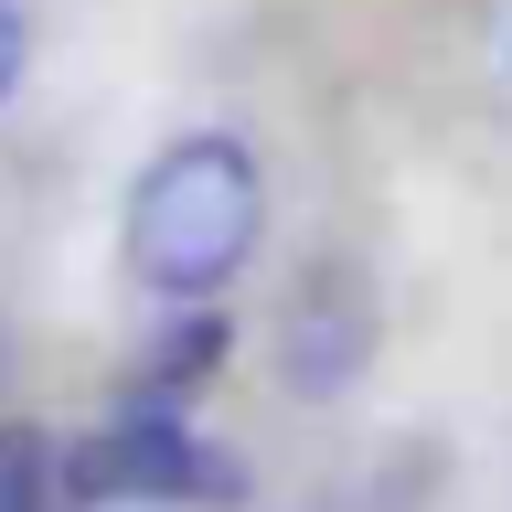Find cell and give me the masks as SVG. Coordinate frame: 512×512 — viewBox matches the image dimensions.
Instances as JSON below:
<instances>
[{
  "label": "cell",
  "instance_id": "cell-1",
  "mask_svg": "<svg viewBox=\"0 0 512 512\" xmlns=\"http://www.w3.org/2000/svg\"><path fill=\"white\" fill-rule=\"evenodd\" d=\"M256 235H267V171L235 128H192V139H160L139 160V182L118 203V256L150 299H224V288L256 267Z\"/></svg>",
  "mask_w": 512,
  "mask_h": 512
},
{
  "label": "cell",
  "instance_id": "cell-2",
  "mask_svg": "<svg viewBox=\"0 0 512 512\" xmlns=\"http://www.w3.org/2000/svg\"><path fill=\"white\" fill-rule=\"evenodd\" d=\"M64 491L96 512H192V502H235L246 480L182 406H128L64 459Z\"/></svg>",
  "mask_w": 512,
  "mask_h": 512
},
{
  "label": "cell",
  "instance_id": "cell-3",
  "mask_svg": "<svg viewBox=\"0 0 512 512\" xmlns=\"http://www.w3.org/2000/svg\"><path fill=\"white\" fill-rule=\"evenodd\" d=\"M363 363H374V299H363L352 267H320V278L288 299V320H278V374L299 384V395H342Z\"/></svg>",
  "mask_w": 512,
  "mask_h": 512
},
{
  "label": "cell",
  "instance_id": "cell-4",
  "mask_svg": "<svg viewBox=\"0 0 512 512\" xmlns=\"http://www.w3.org/2000/svg\"><path fill=\"white\" fill-rule=\"evenodd\" d=\"M54 448L43 427H0V512H54Z\"/></svg>",
  "mask_w": 512,
  "mask_h": 512
},
{
  "label": "cell",
  "instance_id": "cell-5",
  "mask_svg": "<svg viewBox=\"0 0 512 512\" xmlns=\"http://www.w3.org/2000/svg\"><path fill=\"white\" fill-rule=\"evenodd\" d=\"M22 54H32V32H22V0H0V107H11V86H22Z\"/></svg>",
  "mask_w": 512,
  "mask_h": 512
},
{
  "label": "cell",
  "instance_id": "cell-6",
  "mask_svg": "<svg viewBox=\"0 0 512 512\" xmlns=\"http://www.w3.org/2000/svg\"><path fill=\"white\" fill-rule=\"evenodd\" d=\"M502 86H512V0H502Z\"/></svg>",
  "mask_w": 512,
  "mask_h": 512
}]
</instances>
